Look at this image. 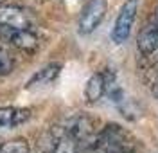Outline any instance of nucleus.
<instances>
[{"label": "nucleus", "mask_w": 158, "mask_h": 153, "mask_svg": "<svg viewBox=\"0 0 158 153\" xmlns=\"http://www.w3.org/2000/svg\"><path fill=\"white\" fill-rule=\"evenodd\" d=\"M95 151L102 153H131L133 148L128 142V133L124 132L120 126L111 124L104 128V132L99 135L95 141Z\"/></svg>", "instance_id": "obj_1"}, {"label": "nucleus", "mask_w": 158, "mask_h": 153, "mask_svg": "<svg viewBox=\"0 0 158 153\" xmlns=\"http://www.w3.org/2000/svg\"><path fill=\"white\" fill-rule=\"evenodd\" d=\"M137 9H138V0H126L122 4L117 18H115L113 29H111V40L115 43H124L128 40L131 27H133V22H135V16H137Z\"/></svg>", "instance_id": "obj_2"}, {"label": "nucleus", "mask_w": 158, "mask_h": 153, "mask_svg": "<svg viewBox=\"0 0 158 153\" xmlns=\"http://www.w3.org/2000/svg\"><path fill=\"white\" fill-rule=\"evenodd\" d=\"M106 15V0H90L85 6L79 18V32L81 34H90L99 27Z\"/></svg>", "instance_id": "obj_3"}, {"label": "nucleus", "mask_w": 158, "mask_h": 153, "mask_svg": "<svg viewBox=\"0 0 158 153\" xmlns=\"http://www.w3.org/2000/svg\"><path fill=\"white\" fill-rule=\"evenodd\" d=\"M31 18L25 11L18 7H0V27L9 31L29 29Z\"/></svg>", "instance_id": "obj_4"}, {"label": "nucleus", "mask_w": 158, "mask_h": 153, "mask_svg": "<svg viewBox=\"0 0 158 153\" xmlns=\"http://www.w3.org/2000/svg\"><path fill=\"white\" fill-rule=\"evenodd\" d=\"M29 119L31 112L25 108H13V106L0 108V128H11V126L22 124Z\"/></svg>", "instance_id": "obj_5"}, {"label": "nucleus", "mask_w": 158, "mask_h": 153, "mask_svg": "<svg viewBox=\"0 0 158 153\" xmlns=\"http://www.w3.org/2000/svg\"><path fill=\"white\" fill-rule=\"evenodd\" d=\"M59 72H61V65H58V63H50V65L43 67L41 70H38L32 78H31L29 83H27V88L47 87V85H50V83L58 78Z\"/></svg>", "instance_id": "obj_6"}, {"label": "nucleus", "mask_w": 158, "mask_h": 153, "mask_svg": "<svg viewBox=\"0 0 158 153\" xmlns=\"http://www.w3.org/2000/svg\"><path fill=\"white\" fill-rule=\"evenodd\" d=\"M138 51L142 54H153L158 49V25H149L138 34Z\"/></svg>", "instance_id": "obj_7"}, {"label": "nucleus", "mask_w": 158, "mask_h": 153, "mask_svg": "<svg viewBox=\"0 0 158 153\" xmlns=\"http://www.w3.org/2000/svg\"><path fill=\"white\" fill-rule=\"evenodd\" d=\"M9 40L15 47H18L20 51H34L38 47V38L34 32H31L29 29H20V31H11Z\"/></svg>", "instance_id": "obj_8"}, {"label": "nucleus", "mask_w": 158, "mask_h": 153, "mask_svg": "<svg viewBox=\"0 0 158 153\" xmlns=\"http://www.w3.org/2000/svg\"><path fill=\"white\" fill-rule=\"evenodd\" d=\"M106 92V81H104V76L102 74H94L86 81L85 87V97L88 103H95L102 97V94Z\"/></svg>", "instance_id": "obj_9"}, {"label": "nucleus", "mask_w": 158, "mask_h": 153, "mask_svg": "<svg viewBox=\"0 0 158 153\" xmlns=\"http://www.w3.org/2000/svg\"><path fill=\"white\" fill-rule=\"evenodd\" d=\"M29 144L25 142L23 139H15V141H9L6 142L2 148H0V153H29Z\"/></svg>", "instance_id": "obj_10"}, {"label": "nucleus", "mask_w": 158, "mask_h": 153, "mask_svg": "<svg viewBox=\"0 0 158 153\" xmlns=\"http://www.w3.org/2000/svg\"><path fill=\"white\" fill-rule=\"evenodd\" d=\"M11 70H13V60H11L9 52L0 47V76H6Z\"/></svg>", "instance_id": "obj_11"}, {"label": "nucleus", "mask_w": 158, "mask_h": 153, "mask_svg": "<svg viewBox=\"0 0 158 153\" xmlns=\"http://www.w3.org/2000/svg\"><path fill=\"white\" fill-rule=\"evenodd\" d=\"M153 94H155V96L158 97V81L155 83V87H153Z\"/></svg>", "instance_id": "obj_12"}, {"label": "nucleus", "mask_w": 158, "mask_h": 153, "mask_svg": "<svg viewBox=\"0 0 158 153\" xmlns=\"http://www.w3.org/2000/svg\"><path fill=\"white\" fill-rule=\"evenodd\" d=\"M2 2H6V0H0V4H2Z\"/></svg>", "instance_id": "obj_13"}]
</instances>
